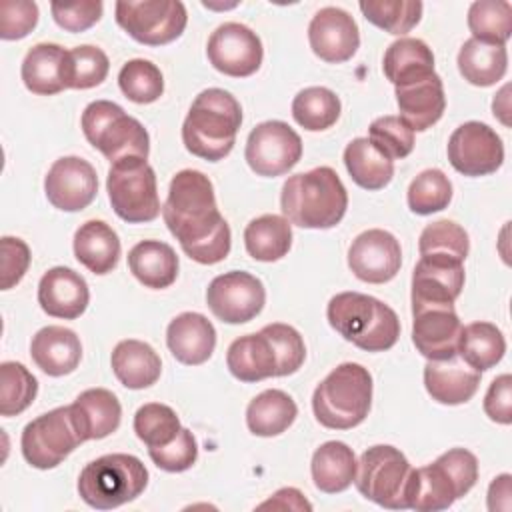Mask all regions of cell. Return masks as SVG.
<instances>
[{
    "mask_svg": "<svg viewBox=\"0 0 512 512\" xmlns=\"http://www.w3.org/2000/svg\"><path fill=\"white\" fill-rule=\"evenodd\" d=\"M358 6L370 24L394 36L410 32L420 22L424 8L418 0H368Z\"/></svg>",
    "mask_w": 512,
    "mask_h": 512,
    "instance_id": "b9f144b4",
    "label": "cell"
},
{
    "mask_svg": "<svg viewBox=\"0 0 512 512\" xmlns=\"http://www.w3.org/2000/svg\"><path fill=\"white\" fill-rule=\"evenodd\" d=\"M100 0H82V2H52L54 22L68 32H84L94 26L102 16Z\"/></svg>",
    "mask_w": 512,
    "mask_h": 512,
    "instance_id": "db71d44e",
    "label": "cell"
},
{
    "mask_svg": "<svg viewBox=\"0 0 512 512\" xmlns=\"http://www.w3.org/2000/svg\"><path fill=\"white\" fill-rule=\"evenodd\" d=\"M506 94H508V86H504V88L498 92V96H496L494 102H492V110H494V116H498L500 122L508 126L510 120H508L506 114H508L510 108H508V96H506Z\"/></svg>",
    "mask_w": 512,
    "mask_h": 512,
    "instance_id": "680465c9",
    "label": "cell"
},
{
    "mask_svg": "<svg viewBox=\"0 0 512 512\" xmlns=\"http://www.w3.org/2000/svg\"><path fill=\"white\" fill-rule=\"evenodd\" d=\"M472 38L488 44H506L512 34V4L506 0L472 2L468 10Z\"/></svg>",
    "mask_w": 512,
    "mask_h": 512,
    "instance_id": "60d3db41",
    "label": "cell"
},
{
    "mask_svg": "<svg viewBox=\"0 0 512 512\" xmlns=\"http://www.w3.org/2000/svg\"><path fill=\"white\" fill-rule=\"evenodd\" d=\"M264 302V284L244 270H232L216 276L206 290L208 308L226 324L250 322L262 312Z\"/></svg>",
    "mask_w": 512,
    "mask_h": 512,
    "instance_id": "4fadbf2b",
    "label": "cell"
},
{
    "mask_svg": "<svg viewBox=\"0 0 512 512\" xmlns=\"http://www.w3.org/2000/svg\"><path fill=\"white\" fill-rule=\"evenodd\" d=\"M420 256L444 254L456 260H466L470 250V240L466 230L452 220H438L428 224L418 240Z\"/></svg>",
    "mask_w": 512,
    "mask_h": 512,
    "instance_id": "c3c4849f",
    "label": "cell"
},
{
    "mask_svg": "<svg viewBox=\"0 0 512 512\" xmlns=\"http://www.w3.org/2000/svg\"><path fill=\"white\" fill-rule=\"evenodd\" d=\"M82 132L112 164L128 156L148 158L150 138L146 128L116 102H90L82 112Z\"/></svg>",
    "mask_w": 512,
    "mask_h": 512,
    "instance_id": "52a82bcc",
    "label": "cell"
},
{
    "mask_svg": "<svg viewBox=\"0 0 512 512\" xmlns=\"http://www.w3.org/2000/svg\"><path fill=\"white\" fill-rule=\"evenodd\" d=\"M210 64L232 78L252 76L264 58V48L254 30L240 22L220 24L208 38Z\"/></svg>",
    "mask_w": 512,
    "mask_h": 512,
    "instance_id": "9a60e30c",
    "label": "cell"
},
{
    "mask_svg": "<svg viewBox=\"0 0 512 512\" xmlns=\"http://www.w3.org/2000/svg\"><path fill=\"white\" fill-rule=\"evenodd\" d=\"M348 266L362 282H390L402 266L400 242L386 230H366L354 238L348 250Z\"/></svg>",
    "mask_w": 512,
    "mask_h": 512,
    "instance_id": "ac0fdd59",
    "label": "cell"
},
{
    "mask_svg": "<svg viewBox=\"0 0 512 512\" xmlns=\"http://www.w3.org/2000/svg\"><path fill=\"white\" fill-rule=\"evenodd\" d=\"M308 42L312 52L330 64L350 60L360 46L356 20L342 8H320L308 26Z\"/></svg>",
    "mask_w": 512,
    "mask_h": 512,
    "instance_id": "ffe728a7",
    "label": "cell"
},
{
    "mask_svg": "<svg viewBox=\"0 0 512 512\" xmlns=\"http://www.w3.org/2000/svg\"><path fill=\"white\" fill-rule=\"evenodd\" d=\"M162 218L184 254L194 262L210 266L228 256L230 226L216 206L210 178L200 170H180L172 178Z\"/></svg>",
    "mask_w": 512,
    "mask_h": 512,
    "instance_id": "6da1fadb",
    "label": "cell"
},
{
    "mask_svg": "<svg viewBox=\"0 0 512 512\" xmlns=\"http://www.w3.org/2000/svg\"><path fill=\"white\" fill-rule=\"evenodd\" d=\"M38 24V6L28 0H4L0 4V38L20 40Z\"/></svg>",
    "mask_w": 512,
    "mask_h": 512,
    "instance_id": "f5cc1de1",
    "label": "cell"
},
{
    "mask_svg": "<svg viewBox=\"0 0 512 512\" xmlns=\"http://www.w3.org/2000/svg\"><path fill=\"white\" fill-rule=\"evenodd\" d=\"M166 344L178 362L198 366L212 356L216 348V330L206 316L198 312H182L168 324Z\"/></svg>",
    "mask_w": 512,
    "mask_h": 512,
    "instance_id": "cb8c5ba5",
    "label": "cell"
},
{
    "mask_svg": "<svg viewBox=\"0 0 512 512\" xmlns=\"http://www.w3.org/2000/svg\"><path fill=\"white\" fill-rule=\"evenodd\" d=\"M280 208L290 224L312 230L336 226L348 208V192L330 166L290 176L280 194Z\"/></svg>",
    "mask_w": 512,
    "mask_h": 512,
    "instance_id": "7a4b0ae2",
    "label": "cell"
},
{
    "mask_svg": "<svg viewBox=\"0 0 512 512\" xmlns=\"http://www.w3.org/2000/svg\"><path fill=\"white\" fill-rule=\"evenodd\" d=\"M176 412L160 402H148L134 414V432L148 448H160L172 442L180 432Z\"/></svg>",
    "mask_w": 512,
    "mask_h": 512,
    "instance_id": "7dc6e473",
    "label": "cell"
},
{
    "mask_svg": "<svg viewBox=\"0 0 512 512\" xmlns=\"http://www.w3.org/2000/svg\"><path fill=\"white\" fill-rule=\"evenodd\" d=\"M128 268L146 288L162 290L178 276V256L166 242L142 240L128 252Z\"/></svg>",
    "mask_w": 512,
    "mask_h": 512,
    "instance_id": "1f68e13d",
    "label": "cell"
},
{
    "mask_svg": "<svg viewBox=\"0 0 512 512\" xmlns=\"http://www.w3.org/2000/svg\"><path fill=\"white\" fill-rule=\"evenodd\" d=\"M122 94L136 104L156 102L164 92V78L156 64L144 58L128 60L118 74Z\"/></svg>",
    "mask_w": 512,
    "mask_h": 512,
    "instance_id": "f6af8a7d",
    "label": "cell"
},
{
    "mask_svg": "<svg viewBox=\"0 0 512 512\" xmlns=\"http://www.w3.org/2000/svg\"><path fill=\"white\" fill-rule=\"evenodd\" d=\"M326 318L344 340L366 352L390 350L400 336L396 312L378 298L360 292L332 296Z\"/></svg>",
    "mask_w": 512,
    "mask_h": 512,
    "instance_id": "277c9868",
    "label": "cell"
},
{
    "mask_svg": "<svg viewBox=\"0 0 512 512\" xmlns=\"http://www.w3.org/2000/svg\"><path fill=\"white\" fill-rule=\"evenodd\" d=\"M462 496L456 480L438 458L428 466L412 468L406 484L408 508L418 512H438L450 508Z\"/></svg>",
    "mask_w": 512,
    "mask_h": 512,
    "instance_id": "603a6c76",
    "label": "cell"
},
{
    "mask_svg": "<svg viewBox=\"0 0 512 512\" xmlns=\"http://www.w3.org/2000/svg\"><path fill=\"white\" fill-rule=\"evenodd\" d=\"M424 386L432 400L456 406L468 402L476 394L480 386V372H476L456 356L440 362L430 360L424 366Z\"/></svg>",
    "mask_w": 512,
    "mask_h": 512,
    "instance_id": "83f0119b",
    "label": "cell"
},
{
    "mask_svg": "<svg viewBox=\"0 0 512 512\" xmlns=\"http://www.w3.org/2000/svg\"><path fill=\"white\" fill-rule=\"evenodd\" d=\"M226 366L240 382H260L278 376V356L272 340L260 330L236 338L226 352Z\"/></svg>",
    "mask_w": 512,
    "mask_h": 512,
    "instance_id": "4316f807",
    "label": "cell"
},
{
    "mask_svg": "<svg viewBox=\"0 0 512 512\" xmlns=\"http://www.w3.org/2000/svg\"><path fill=\"white\" fill-rule=\"evenodd\" d=\"M74 256L92 274H108L120 260V238L106 222L88 220L74 234Z\"/></svg>",
    "mask_w": 512,
    "mask_h": 512,
    "instance_id": "4dcf8cb0",
    "label": "cell"
},
{
    "mask_svg": "<svg viewBox=\"0 0 512 512\" xmlns=\"http://www.w3.org/2000/svg\"><path fill=\"white\" fill-rule=\"evenodd\" d=\"M298 416L296 402L278 388H270L260 392L250 400L246 408V424L248 430L256 436H278L286 432Z\"/></svg>",
    "mask_w": 512,
    "mask_h": 512,
    "instance_id": "e575fe53",
    "label": "cell"
},
{
    "mask_svg": "<svg viewBox=\"0 0 512 512\" xmlns=\"http://www.w3.org/2000/svg\"><path fill=\"white\" fill-rule=\"evenodd\" d=\"M412 316V342L424 358L440 362L458 356L462 322L454 310V304L412 306Z\"/></svg>",
    "mask_w": 512,
    "mask_h": 512,
    "instance_id": "e0dca14e",
    "label": "cell"
},
{
    "mask_svg": "<svg viewBox=\"0 0 512 512\" xmlns=\"http://www.w3.org/2000/svg\"><path fill=\"white\" fill-rule=\"evenodd\" d=\"M412 466L408 458L390 444H376L362 452L354 484L358 492L390 510H406V484Z\"/></svg>",
    "mask_w": 512,
    "mask_h": 512,
    "instance_id": "9c48e42d",
    "label": "cell"
},
{
    "mask_svg": "<svg viewBox=\"0 0 512 512\" xmlns=\"http://www.w3.org/2000/svg\"><path fill=\"white\" fill-rule=\"evenodd\" d=\"M34 364L48 376H66L74 372L82 358V344L74 330L64 326H46L30 342Z\"/></svg>",
    "mask_w": 512,
    "mask_h": 512,
    "instance_id": "d4e9b609",
    "label": "cell"
},
{
    "mask_svg": "<svg viewBox=\"0 0 512 512\" xmlns=\"http://www.w3.org/2000/svg\"><path fill=\"white\" fill-rule=\"evenodd\" d=\"M386 78L398 88L434 74V54L420 38H400L392 42L382 62Z\"/></svg>",
    "mask_w": 512,
    "mask_h": 512,
    "instance_id": "d6a6232c",
    "label": "cell"
},
{
    "mask_svg": "<svg viewBox=\"0 0 512 512\" xmlns=\"http://www.w3.org/2000/svg\"><path fill=\"white\" fill-rule=\"evenodd\" d=\"M510 474H500L492 480L490 488H488V510H510Z\"/></svg>",
    "mask_w": 512,
    "mask_h": 512,
    "instance_id": "6f0895ef",
    "label": "cell"
},
{
    "mask_svg": "<svg viewBox=\"0 0 512 512\" xmlns=\"http://www.w3.org/2000/svg\"><path fill=\"white\" fill-rule=\"evenodd\" d=\"M110 60L104 50L82 44L66 54V88L88 90L102 84L108 76Z\"/></svg>",
    "mask_w": 512,
    "mask_h": 512,
    "instance_id": "ee69618b",
    "label": "cell"
},
{
    "mask_svg": "<svg viewBox=\"0 0 512 512\" xmlns=\"http://www.w3.org/2000/svg\"><path fill=\"white\" fill-rule=\"evenodd\" d=\"M356 456L344 442H324L312 456V480L314 486L326 494L344 492L356 476Z\"/></svg>",
    "mask_w": 512,
    "mask_h": 512,
    "instance_id": "836d02e7",
    "label": "cell"
},
{
    "mask_svg": "<svg viewBox=\"0 0 512 512\" xmlns=\"http://www.w3.org/2000/svg\"><path fill=\"white\" fill-rule=\"evenodd\" d=\"M396 102L400 118L414 130L424 132L434 126L446 108L442 78L434 72L432 76L418 80L408 86L396 88Z\"/></svg>",
    "mask_w": 512,
    "mask_h": 512,
    "instance_id": "484cf974",
    "label": "cell"
},
{
    "mask_svg": "<svg viewBox=\"0 0 512 512\" xmlns=\"http://www.w3.org/2000/svg\"><path fill=\"white\" fill-rule=\"evenodd\" d=\"M0 248H2L0 288L10 290L24 278L30 266V248L24 240L14 236H4L0 242Z\"/></svg>",
    "mask_w": 512,
    "mask_h": 512,
    "instance_id": "11a10c76",
    "label": "cell"
},
{
    "mask_svg": "<svg viewBox=\"0 0 512 512\" xmlns=\"http://www.w3.org/2000/svg\"><path fill=\"white\" fill-rule=\"evenodd\" d=\"M240 124V102L222 88H208L194 98L182 124V140L190 154L218 162L232 152Z\"/></svg>",
    "mask_w": 512,
    "mask_h": 512,
    "instance_id": "3957f363",
    "label": "cell"
},
{
    "mask_svg": "<svg viewBox=\"0 0 512 512\" xmlns=\"http://www.w3.org/2000/svg\"><path fill=\"white\" fill-rule=\"evenodd\" d=\"M38 394V382L20 362L0 364V414L18 416Z\"/></svg>",
    "mask_w": 512,
    "mask_h": 512,
    "instance_id": "7bdbcfd3",
    "label": "cell"
},
{
    "mask_svg": "<svg viewBox=\"0 0 512 512\" xmlns=\"http://www.w3.org/2000/svg\"><path fill=\"white\" fill-rule=\"evenodd\" d=\"M112 372L130 390H142L160 378L162 362L156 350L142 340H122L112 350Z\"/></svg>",
    "mask_w": 512,
    "mask_h": 512,
    "instance_id": "f546056e",
    "label": "cell"
},
{
    "mask_svg": "<svg viewBox=\"0 0 512 512\" xmlns=\"http://www.w3.org/2000/svg\"><path fill=\"white\" fill-rule=\"evenodd\" d=\"M90 290L86 280L66 266L50 268L38 284V304L52 318L74 320L88 308Z\"/></svg>",
    "mask_w": 512,
    "mask_h": 512,
    "instance_id": "44dd1931",
    "label": "cell"
},
{
    "mask_svg": "<svg viewBox=\"0 0 512 512\" xmlns=\"http://www.w3.org/2000/svg\"><path fill=\"white\" fill-rule=\"evenodd\" d=\"M116 22L140 44H170L186 28L188 16L180 0H140L116 2Z\"/></svg>",
    "mask_w": 512,
    "mask_h": 512,
    "instance_id": "30bf717a",
    "label": "cell"
},
{
    "mask_svg": "<svg viewBox=\"0 0 512 512\" xmlns=\"http://www.w3.org/2000/svg\"><path fill=\"white\" fill-rule=\"evenodd\" d=\"M452 200V182L438 168L420 172L408 186V208L414 214L428 216L448 208Z\"/></svg>",
    "mask_w": 512,
    "mask_h": 512,
    "instance_id": "bcb514c9",
    "label": "cell"
},
{
    "mask_svg": "<svg viewBox=\"0 0 512 512\" xmlns=\"http://www.w3.org/2000/svg\"><path fill=\"white\" fill-rule=\"evenodd\" d=\"M44 192L48 202L58 210H84L98 192L96 170L80 156L58 158L44 178Z\"/></svg>",
    "mask_w": 512,
    "mask_h": 512,
    "instance_id": "2e32d148",
    "label": "cell"
},
{
    "mask_svg": "<svg viewBox=\"0 0 512 512\" xmlns=\"http://www.w3.org/2000/svg\"><path fill=\"white\" fill-rule=\"evenodd\" d=\"M244 158L252 172L264 178L282 176L302 158V140L282 120H266L252 128Z\"/></svg>",
    "mask_w": 512,
    "mask_h": 512,
    "instance_id": "7c38bea8",
    "label": "cell"
},
{
    "mask_svg": "<svg viewBox=\"0 0 512 512\" xmlns=\"http://www.w3.org/2000/svg\"><path fill=\"white\" fill-rule=\"evenodd\" d=\"M344 164L350 178L364 190H382L394 176V162L368 138H354L344 148Z\"/></svg>",
    "mask_w": 512,
    "mask_h": 512,
    "instance_id": "8d00e7d4",
    "label": "cell"
},
{
    "mask_svg": "<svg viewBox=\"0 0 512 512\" xmlns=\"http://www.w3.org/2000/svg\"><path fill=\"white\" fill-rule=\"evenodd\" d=\"M508 52L502 44H488L468 38L458 52V70L474 86H492L504 78Z\"/></svg>",
    "mask_w": 512,
    "mask_h": 512,
    "instance_id": "d590c367",
    "label": "cell"
},
{
    "mask_svg": "<svg viewBox=\"0 0 512 512\" xmlns=\"http://www.w3.org/2000/svg\"><path fill=\"white\" fill-rule=\"evenodd\" d=\"M148 484V470L132 454H106L88 462L78 478L80 498L96 510H112L136 500Z\"/></svg>",
    "mask_w": 512,
    "mask_h": 512,
    "instance_id": "8992f818",
    "label": "cell"
},
{
    "mask_svg": "<svg viewBox=\"0 0 512 512\" xmlns=\"http://www.w3.org/2000/svg\"><path fill=\"white\" fill-rule=\"evenodd\" d=\"M448 160L464 176H488L504 162V144L484 122H464L448 138Z\"/></svg>",
    "mask_w": 512,
    "mask_h": 512,
    "instance_id": "5bb4252c",
    "label": "cell"
},
{
    "mask_svg": "<svg viewBox=\"0 0 512 512\" xmlns=\"http://www.w3.org/2000/svg\"><path fill=\"white\" fill-rule=\"evenodd\" d=\"M506 352V340L492 322H472L462 326L458 338V356L476 372L494 368Z\"/></svg>",
    "mask_w": 512,
    "mask_h": 512,
    "instance_id": "f35d334b",
    "label": "cell"
},
{
    "mask_svg": "<svg viewBox=\"0 0 512 512\" xmlns=\"http://www.w3.org/2000/svg\"><path fill=\"white\" fill-rule=\"evenodd\" d=\"M66 54L58 44H36L22 60V82L38 96H52L66 90Z\"/></svg>",
    "mask_w": 512,
    "mask_h": 512,
    "instance_id": "f1b7e54d",
    "label": "cell"
},
{
    "mask_svg": "<svg viewBox=\"0 0 512 512\" xmlns=\"http://www.w3.org/2000/svg\"><path fill=\"white\" fill-rule=\"evenodd\" d=\"M106 190L112 210L128 224L152 222L160 214L154 168L140 156L114 162L108 170Z\"/></svg>",
    "mask_w": 512,
    "mask_h": 512,
    "instance_id": "ba28073f",
    "label": "cell"
},
{
    "mask_svg": "<svg viewBox=\"0 0 512 512\" xmlns=\"http://www.w3.org/2000/svg\"><path fill=\"white\" fill-rule=\"evenodd\" d=\"M152 462L166 472H184L198 458V444L188 428H180L178 436L160 448H148Z\"/></svg>",
    "mask_w": 512,
    "mask_h": 512,
    "instance_id": "816d5d0a",
    "label": "cell"
},
{
    "mask_svg": "<svg viewBox=\"0 0 512 512\" xmlns=\"http://www.w3.org/2000/svg\"><path fill=\"white\" fill-rule=\"evenodd\" d=\"M262 332L272 340L278 356V376L294 374L306 358V346L300 332L288 324L274 322L262 328Z\"/></svg>",
    "mask_w": 512,
    "mask_h": 512,
    "instance_id": "f907efd6",
    "label": "cell"
},
{
    "mask_svg": "<svg viewBox=\"0 0 512 512\" xmlns=\"http://www.w3.org/2000/svg\"><path fill=\"white\" fill-rule=\"evenodd\" d=\"M372 404V376L356 362L336 366L314 390L316 420L330 430H350L364 422Z\"/></svg>",
    "mask_w": 512,
    "mask_h": 512,
    "instance_id": "5b68a950",
    "label": "cell"
},
{
    "mask_svg": "<svg viewBox=\"0 0 512 512\" xmlns=\"http://www.w3.org/2000/svg\"><path fill=\"white\" fill-rule=\"evenodd\" d=\"M340 98L324 86H310L300 90L292 100L294 120L310 132H320L336 124L340 116Z\"/></svg>",
    "mask_w": 512,
    "mask_h": 512,
    "instance_id": "ab89813d",
    "label": "cell"
},
{
    "mask_svg": "<svg viewBox=\"0 0 512 512\" xmlns=\"http://www.w3.org/2000/svg\"><path fill=\"white\" fill-rule=\"evenodd\" d=\"M78 444H82V438L68 406L54 408L34 418L24 426L20 438L24 460L38 470L56 468Z\"/></svg>",
    "mask_w": 512,
    "mask_h": 512,
    "instance_id": "8fae6325",
    "label": "cell"
},
{
    "mask_svg": "<svg viewBox=\"0 0 512 512\" xmlns=\"http://www.w3.org/2000/svg\"><path fill=\"white\" fill-rule=\"evenodd\" d=\"M248 254L260 262L284 258L292 246V224L278 214H262L248 222L244 230Z\"/></svg>",
    "mask_w": 512,
    "mask_h": 512,
    "instance_id": "74e56055",
    "label": "cell"
},
{
    "mask_svg": "<svg viewBox=\"0 0 512 512\" xmlns=\"http://www.w3.org/2000/svg\"><path fill=\"white\" fill-rule=\"evenodd\" d=\"M68 408L82 442L106 438L120 426L122 406L106 388H88L80 392Z\"/></svg>",
    "mask_w": 512,
    "mask_h": 512,
    "instance_id": "7402d4cb",
    "label": "cell"
},
{
    "mask_svg": "<svg viewBox=\"0 0 512 512\" xmlns=\"http://www.w3.org/2000/svg\"><path fill=\"white\" fill-rule=\"evenodd\" d=\"M484 412L490 420L498 424L512 422V376L500 374L488 386L484 396Z\"/></svg>",
    "mask_w": 512,
    "mask_h": 512,
    "instance_id": "9f6ffc18",
    "label": "cell"
},
{
    "mask_svg": "<svg viewBox=\"0 0 512 512\" xmlns=\"http://www.w3.org/2000/svg\"><path fill=\"white\" fill-rule=\"evenodd\" d=\"M368 140L394 162L412 152L414 130L400 116H380L370 124Z\"/></svg>",
    "mask_w": 512,
    "mask_h": 512,
    "instance_id": "681fc988",
    "label": "cell"
},
{
    "mask_svg": "<svg viewBox=\"0 0 512 512\" xmlns=\"http://www.w3.org/2000/svg\"><path fill=\"white\" fill-rule=\"evenodd\" d=\"M464 288V262L444 256H420L412 272V306H448Z\"/></svg>",
    "mask_w": 512,
    "mask_h": 512,
    "instance_id": "d6986e66",
    "label": "cell"
}]
</instances>
